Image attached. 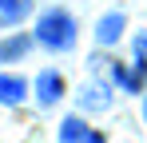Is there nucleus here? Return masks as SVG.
<instances>
[{
	"instance_id": "1",
	"label": "nucleus",
	"mask_w": 147,
	"mask_h": 143,
	"mask_svg": "<svg viewBox=\"0 0 147 143\" xmlns=\"http://www.w3.org/2000/svg\"><path fill=\"white\" fill-rule=\"evenodd\" d=\"M36 40L44 48H52V52H68V48L76 44V20L64 8H52V12H44L40 24H36Z\"/></svg>"
},
{
	"instance_id": "2",
	"label": "nucleus",
	"mask_w": 147,
	"mask_h": 143,
	"mask_svg": "<svg viewBox=\"0 0 147 143\" xmlns=\"http://www.w3.org/2000/svg\"><path fill=\"white\" fill-rule=\"evenodd\" d=\"M36 95H40L44 107L60 103V95H64V80H60V72H40V76H36Z\"/></svg>"
},
{
	"instance_id": "3",
	"label": "nucleus",
	"mask_w": 147,
	"mask_h": 143,
	"mask_svg": "<svg viewBox=\"0 0 147 143\" xmlns=\"http://www.w3.org/2000/svg\"><path fill=\"white\" fill-rule=\"evenodd\" d=\"M76 99H80V107H92V111H103V107L111 103V92H107V84H84Z\"/></svg>"
},
{
	"instance_id": "4",
	"label": "nucleus",
	"mask_w": 147,
	"mask_h": 143,
	"mask_svg": "<svg viewBox=\"0 0 147 143\" xmlns=\"http://www.w3.org/2000/svg\"><path fill=\"white\" fill-rule=\"evenodd\" d=\"M123 12H107V16H103V20L96 24V40L99 44H115V40H119V32H123Z\"/></svg>"
},
{
	"instance_id": "5",
	"label": "nucleus",
	"mask_w": 147,
	"mask_h": 143,
	"mask_svg": "<svg viewBox=\"0 0 147 143\" xmlns=\"http://www.w3.org/2000/svg\"><path fill=\"white\" fill-rule=\"evenodd\" d=\"M24 92H28V84L20 80V76H0V103H20L24 99Z\"/></svg>"
},
{
	"instance_id": "6",
	"label": "nucleus",
	"mask_w": 147,
	"mask_h": 143,
	"mask_svg": "<svg viewBox=\"0 0 147 143\" xmlns=\"http://www.w3.org/2000/svg\"><path fill=\"white\" fill-rule=\"evenodd\" d=\"M88 135H92V131H88L84 119H72V115H68L64 123H60V143H84Z\"/></svg>"
},
{
	"instance_id": "7",
	"label": "nucleus",
	"mask_w": 147,
	"mask_h": 143,
	"mask_svg": "<svg viewBox=\"0 0 147 143\" xmlns=\"http://www.w3.org/2000/svg\"><path fill=\"white\" fill-rule=\"evenodd\" d=\"M28 48H32V36H16V40H4V44H0V60H20Z\"/></svg>"
},
{
	"instance_id": "8",
	"label": "nucleus",
	"mask_w": 147,
	"mask_h": 143,
	"mask_svg": "<svg viewBox=\"0 0 147 143\" xmlns=\"http://www.w3.org/2000/svg\"><path fill=\"white\" fill-rule=\"evenodd\" d=\"M131 60H135V76L143 80V76H147V36H135V44H131Z\"/></svg>"
},
{
	"instance_id": "9",
	"label": "nucleus",
	"mask_w": 147,
	"mask_h": 143,
	"mask_svg": "<svg viewBox=\"0 0 147 143\" xmlns=\"http://www.w3.org/2000/svg\"><path fill=\"white\" fill-rule=\"evenodd\" d=\"M115 80H119L127 92H135V88H139V76H135V72H127V68H115Z\"/></svg>"
},
{
	"instance_id": "10",
	"label": "nucleus",
	"mask_w": 147,
	"mask_h": 143,
	"mask_svg": "<svg viewBox=\"0 0 147 143\" xmlns=\"http://www.w3.org/2000/svg\"><path fill=\"white\" fill-rule=\"evenodd\" d=\"M20 0H0V12H8V8H16Z\"/></svg>"
},
{
	"instance_id": "11",
	"label": "nucleus",
	"mask_w": 147,
	"mask_h": 143,
	"mask_svg": "<svg viewBox=\"0 0 147 143\" xmlns=\"http://www.w3.org/2000/svg\"><path fill=\"white\" fill-rule=\"evenodd\" d=\"M84 143H107V139H103V135H88Z\"/></svg>"
},
{
	"instance_id": "12",
	"label": "nucleus",
	"mask_w": 147,
	"mask_h": 143,
	"mask_svg": "<svg viewBox=\"0 0 147 143\" xmlns=\"http://www.w3.org/2000/svg\"><path fill=\"white\" fill-rule=\"evenodd\" d=\"M143 119H147V99H143Z\"/></svg>"
}]
</instances>
